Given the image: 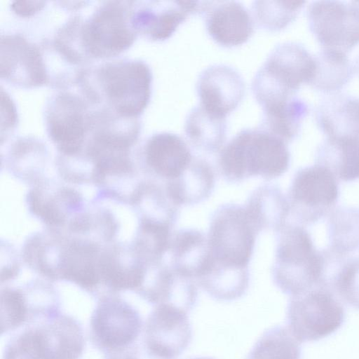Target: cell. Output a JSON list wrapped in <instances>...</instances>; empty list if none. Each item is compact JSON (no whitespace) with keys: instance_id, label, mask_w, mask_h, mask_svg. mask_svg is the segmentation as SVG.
I'll return each instance as SVG.
<instances>
[{"instance_id":"23","label":"cell","mask_w":359,"mask_h":359,"mask_svg":"<svg viewBox=\"0 0 359 359\" xmlns=\"http://www.w3.org/2000/svg\"><path fill=\"white\" fill-rule=\"evenodd\" d=\"M213 184V172L209 164L193 159L178 177L171 180L168 193L177 205L196 203L208 196Z\"/></svg>"},{"instance_id":"19","label":"cell","mask_w":359,"mask_h":359,"mask_svg":"<svg viewBox=\"0 0 359 359\" xmlns=\"http://www.w3.org/2000/svg\"><path fill=\"white\" fill-rule=\"evenodd\" d=\"M1 74L19 79L22 83H41L44 70L37 50L20 38L9 37L1 41Z\"/></svg>"},{"instance_id":"9","label":"cell","mask_w":359,"mask_h":359,"mask_svg":"<svg viewBox=\"0 0 359 359\" xmlns=\"http://www.w3.org/2000/svg\"><path fill=\"white\" fill-rule=\"evenodd\" d=\"M339 194L336 176L318 163L297 171L290 191L291 205L306 224L326 215L337 203Z\"/></svg>"},{"instance_id":"31","label":"cell","mask_w":359,"mask_h":359,"mask_svg":"<svg viewBox=\"0 0 359 359\" xmlns=\"http://www.w3.org/2000/svg\"><path fill=\"white\" fill-rule=\"evenodd\" d=\"M1 335L26 325V312L22 291L5 289L1 292Z\"/></svg>"},{"instance_id":"37","label":"cell","mask_w":359,"mask_h":359,"mask_svg":"<svg viewBox=\"0 0 359 359\" xmlns=\"http://www.w3.org/2000/svg\"><path fill=\"white\" fill-rule=\"evenodd\" d=\"M191 359H212V358H191Z\"/></svg>"},{"instance_id":"11","label":"cell","mask_w":359,"mask_h":359,"mask_svg":"<svg viewBox=\"0 0 359 359\" xmlns=\"http://www.w3.org/2000/svg\"><path fill=\"white\" fill-rule=\"evenodd\" d=\"M28 327L39 359H79L83 355L84 334L74 317L60 313Z\"/></svg>"},{"instance_id":"22","label":"cell","mask_w":359,"mask_h":359,"mask_svg":"<svg viewBox=\"0 0 359 359\" xmlns=\"http://www.w3.org/2000/svg\"><path fill=\"white\" fill-rule=\"evenodd\" d=\"M184 132L194 147L215 152L222 147L226 138V118L210 113L198 104L188 114Z\"/></svg>"},{"instance_id":"32","label":"cell","mask_w":359,"mask_h":359,"mask_svg":"<svg viewBox=\"0 0 359 359\" xmlns=\"http://www.w3.org/2000/svg\"><path fill=\"white\" fill-rule=\"evenodd\" d=\"M330 286L347 304L359 309V259L345 264L337 272Z\"/></svg>"},{"instance_id":"33","label":"cell","mask_w":359,"mask_h":359,"mask_svg":"<svg viewBox=\"0 0 359 359\" xmlns=\"http://www.w3.org/2000/svg\"><path fill=\"white\" fill-rule=\"evenodd\" d=\"M1 113H5V116L1 117V128L5 126V129L11 126L15 119V111L12 102L7 95H4L1 91Z\"/></svg>"},{"instance_id":"27","label":"cell","mask_w":359,"mask_h":359,"mask_svg":"<svg viewBox=\"0 0 359 359\" xmlns=\"http://www.w3.org/2000/svg\"><path fill=\"white\" fill-rule=\"evenodd\" d=\"M316 69L309 84L314 88L331 92L342 88L351 78L353 67L346 53L325 48L314 57Z\"/></svg>"},{"instance_id":"29","label":"cell","mask_w":359,"mask_h":359,"mask_svg":"<svg viewBox=\"0 0 359 359\" xmlns=\"http://www.w3.org/2000/svg\"><path fill=\"white\" fill-rule=\"evenodd\" d=\"M305 3L304 1H255L252 9L258 25L274 32L292 22Z\"/></svg>"},{"instance_id":"14","label":"cell","mask_w":359,"mask_h":359,"mask_svg":"<svg viewBox=\"0 0 359 359\" xmlns=\"http://www.w3.org/2000/svg\"><path fill=\"white\" fill-rule=\"evenodd\" d=\"M201 13L211 38L224 47L245 43L254 32L248 9L236 1H201Z\"/></svg>"},{"instance_id":"1","label":"cell","mask_w":359,"mask_h":359,"mask_svg":"<svg viewBox=\"0 0 359 359\" xmlns=\"http://www.w3.org/2000/svg\"><path fill=\"white\" fill-rule=\"evenodd\" d=\"M290 159L286 142L259 127L238 133L222 149L219 164L233 180L250 176L274 178L287 170Z\"/></svg>"},{"instance_id":"36","label":"cell","mask_w":359,"mask_h":359,"mask_svg":"<svg viewBox=\"0 0 359 359\" xmlns=\"http://www.w3.org/2000/svg\"><path fill=\"white\" fill-rule=\"evenodd\" d=\"M353 3L357 6V7L359 8V1H354Z\"/></svg>"},{"instance_id":"10","label":"cell","mask_w":359,"mask_h":359,"mask_svg":"<svg viewBox=\"0 0 359 359\" xmlns=\"http://www.w3.org/2000/svg\"><path fill=\"white\" fill-rule=\"evenodd\" d=\"M192 338L187 312L170 304H158L147 317L142 343L151 353L165 359H175Z\"/></svg>"},{"instance_id":"35","label":"cell","mask_w":359,"mask_h":359,"mask_svg":"<svg viewBox=\"0 0 359 359\" xmlns=\"http://www.w3.org/2000/svg\"><path fill=\"white\" fill-rule=\"evenodd\" d=\"M355 69H356V71L358 72V73L359 74V55L358 56V57L356 59Z\"/></svg>"},{"instance_id":"20","label":"cell","mask_w":359,"mask_h":359,"mask_svg":"<svg viewBox=\"0 0 359 359\" xmlns=\"http://www.w3.org/2000/svg\"><path fill=\"white\" fill-rule=\"evenodd\" d=\"M174 269L187 278H201L212 262L208 241L194 229L179 232L172 245Z\"/></svg>"},{"instance_id":"6","label":"cell","mask_w":359,"mask_h":359,"mask_svg":"<svg viewBox=\"0 0 359 359\" xmlns=\"http://www.w3.org/2000/svg\"><path fill=\"white\" fill-rule=\"evenodd\" d=\"M142 329L140 313L120 297L100 299L90 320V341L105 355L131 348Z\"/></svg>"},{"instance_id":"5","label":"cell","mask_w":359,"mask_h":359,"mask_svg":"<svg viewBox=\"0 0 359 359\" xmlns=\"http://www.w3.org/2000/svg\"><path fill=\"white\" fill-rule=\"evenodd\" d=\"M257 231L245 208L237 205L222 208L211 222L208 245L214 262L246 268Z\"/></svg>"},{"instance_id":"2","label":"cell","mask_w":359,"mask_h":359,"mask_svg":"<svg viewBox=\"0 0 359 359\" xmlns=\"http://www.w3.org/2000/svg\"><path fill=\"white\" fill-rule=\"evenodd\" d=\"M324 255L315 248L310 235L304 228H285L276 250L275 283L292 297L317 287H325Z\"/></svg>"},{"instance_id":"34","label":"cell","mask_w":359,"mask_h":359,"mask_svg":"<svg viewBox=\"0 0 359 359\" xmlns=\"http://www.w3.org/2000/svg\"><path fill=\"white\" fill-rule=\"evenodd\" d=\"M44 2L39 1H15L13 5V9L19 15H29L34 13L43 6Z\"/></svg>"},{"instance_id":"15","label":"cell","mask_w":359,"mask_h":359,"mask_svg":"<svg viewBox=\"0 0 359 359\" xmlns=\"http://www.w3.org/2000/svg\"><path fill=\"white\" fill-rule=\"evenodd\" d=\"M201 1H158L146 2L138 10L133 25L155 41L170 38L180 24L201 11Z\"/></svg>"},{"instance_id":"21","label":"cell","mask_w":359,"mask_h":359,"mask_svg":"<svg viewBox=\"0 0 359 359\" xmlns=\"http://www.w3.org/2000/svg\"><path fill=\"white\" fill-rule=\"evenodd\" d=\"M317 163L346 182L359 179V134L327 137L317 151Z\"/></svg>"},{"instance_id":"7","label":"cell","mask_w":359,"mask_h":359,"mask_svg":"<svg viewBox=\"0 0 359 359\" xmlns=\"http://www.w3.org/2000/svg\"><path fill=\"white\" fill-rule=\"evenodd\" d=\"M101 83L116 109L135 116L147 106L151 92V72L142 61L118 62L106 65L100 72Z\"/></svg>"},{"instance_id":"3","label":"cell","mask_w":359,"mask_h":359,"mask_svg":"<svg viewBox=\"0 0 359 359\" xmlns=\"http://www.w3.org/2000/svg\"><path fill=\"white\" fill-rule=\"evenodd\" d=\"M316 62L301 44L287 41L277 45L269 53L252 81L257 100L295 95L302 83H310Z\"/></svg>"},{"instance_id":"12","label":"cell","mask_w":359,"mask_h":359,"mask_svg":"<svg viewBox=\"0 0 359 359\" xmlns=\"http://www.w3.org/2000/svg\"><path fill=\"white\" fill-rule=\"evenodd\" d=\"M245 90L241 75L225 64H214L204 69L196 82L199 104L209 112L225 118L238 106Z\"/></svg>"},{"instance_id":"16","label":"cell","mask_w":359,"mask_h":359,"mask_svg":"<svg viewBox=\"0 0 359 359\" xmlns=\"http://www.w3.org/2000/svg\"><path fill=\"white\" fill-rule=\"evenodd\" d=\"M147 164L158 175L170 179L178 177L193 158L188 145L179 135L161 132L151 136L145 145Z\"/></svg>"},{"instance_id":"30","label":"cell","mask_w":359,"mask_h":359,"mask_svg":"<svg viewBox=\"0 0 359 359\" xmlns=\"http://www.w3.org/2000/svg\"><path fill=\"white\" fill-rule=\"evenodd\" d=\"M330 221V234L333 250L338 253L352 251L359 247V212L354 211L351 216L334 215Z\"/></svg>"},{"instance_id":"28","label":"cell","mask_w":359,"mask_h":359,"mask_svg":"<svg viewBox=\"0 0 359 359\" xmlns=\"http://www.w3.org/2000/svg\"><path fill=\"white\" fill-rule=\"evenodd\" d=\"M300 342L288 328L276 326L256 342L248 359H300Z\"/></svg>"},{"instance_id":"17","label":"cell","mask_w":359,"mask_h":359,"mask_svg":"<svg viewBox=\"0 0 359 359\" xmlns=\"http://www.w3.org/2000/svg\"><path fill=\"white\" fill-rule=\"evenodd\" d=\"M48 128L52 139L64 151L76 152L84 134L81 105L69 96L57 97L48 114Z\"/></svg>"},{"instance_id":"26","label":"cell","mask_w":359,"mask_h":359,"mask_svg":"<svg viewBox=\"0 0 359 359\" xmlns=\"http://www.w3.org/2000/svg\"><path fill=\"white\" fill-rule=\"evenodd\" d=\"M203 288L218 300L231 301L241 297L248 287V273L246 268H238L212 263L207 272L201 278Z\"/></svg>"},{"instance_id":"18","label":"cell","mask_w":359,"mask_h":359,"mask_svg":"<svg viewBox=\"0 0 359 359\" xmlns=\"http://www.w3.org/2000/svg\"><path fill=\"white\" fill-rule=\"evenodd\" d=\"M319 128L331 137L359 134V99L346 94H333L316 109Z\"/></svg>"},{"instance_id":"4","label":"cell","mask_w":359,"mask_h":359,"mask_svg":"<svg viewBox=\"0 0 359 359\" xmlns=\"http://www.w3.org/2000/svg\"><path fill=\"white\" fill-rule=\"evenodd\" d=\"M344 319L343 306L325 287L292 297L287 306L288 329L300 343L332 334L341 327Z\"/></svg>"},{"instance_id":"25","label":"cell","mask_w":359,"mask_h":359,"mask_svg":"<svg viewBox=\"0 0 359 359\" xmlns=\"http://www.w3.org/2000/svg\"><path fill=\"white\" fill-rule=\"evenodd\" d=\"M257 231L279 229L289 211V204L280 190L265 186L257 189L245 208Z\"/></svg>"},{"instance_id":"8","label":"cell","mask_w":359,"mask_h":359,"mask_svg":"<svg viewBox=\"0 0 359 359\" xmlns=\"http://www.w3.org/2000/svg\"><path fill=\"white\" fill-rule=\"evenodd\" d=\"M307 18L311 32L325 48L346 53L359 43V8L353 1H313Z\"/></svg>"},{"instance_id":"13","label":"cell","mask_w":359,"mask_h":359,"mask_svg":"<svg viewBox=\"0 0 359 359\" xmlns=\"http://www.w3.org/2000/svg\"><path fill=\"white\" fill-rule=\"evenodd\" d=\"M134 33L126 22L123 9L111 3L97 11L83 31V44L97 56H109L127 48Z\"/></svg>"},{"instance_id":"24","label":"cell","mask_w":359,"mask_h":359,"mask_svg":"<svg viewBox=\"0 0 359 359\" xmlns=\"http://www.w3.org/2000/svg\"><path fill=\"white\" fill-rule=\"evenodd\" d=\"M308 111L307 104L297 95L293 96L264 109L260 128L289 142L298 135Z\"/></svg>"}]
</instances>
